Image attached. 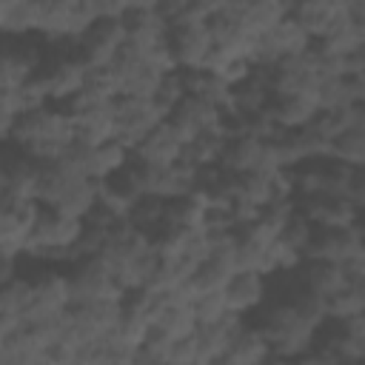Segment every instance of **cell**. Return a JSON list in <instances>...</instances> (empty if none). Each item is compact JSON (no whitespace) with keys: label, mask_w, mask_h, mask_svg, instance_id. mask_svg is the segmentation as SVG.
<instances>
[{"label":"cell","mask_w":365,"mask_h":365,"mask_svg":"<svg viewBox=\"0 0 365 365\" xmlns=\"http://www.w3.org/2000/svg\"><path fill=\"white\" fill-rule=\"evenodd\" d=\"M123 43H125V29L120 17H97L74 40V54L83 60L86 68H97V66H108Z\"/></svg>","instance_id":"obj_1"},{"label":"cell","mask_w":365,"mask_h":365,"mask_svg":"<svg viewBox=\"0 0 365 365\" xmlns=\"http://www.w3.org/2000/svg\"><path fill=\"white\" fill-rule=\"evenodd\" d=\"M86 74H88V68L83 66V60L74 51L57 54L48 63H40V68L34 71L48 103H63V100L80 94L86 86Z\"/></svg>","instance_id":"obj_2"},{"label":"cell","mask_w":365,"mask_h":365,"mask_svg":"<svg viewBox=\"0 0 365 365\" xmlns=\"http://www.w3.org/2000/svg\"><path fill=\"white\" fill-rule=\"evenodd\" d=\"M165 43L174 54L177 68H200L211 48V34L205 29V20H180L168 26Z\"/></svg>","instance_id":"obj_3"},{"label":"cell","mask_w":365,"mask_h":365,"mask_svg":"<svg viewBox=\"0 0 365 365\" xmlns=\"http://www.w3.org/2000/svg\"><path fill=\"white\" fill-rule=\"evenodd\" d=\"M222 299H225V308L234 311V314H248L254 308L262 305L265 299V274L259 271H248V268H240L228 277V282L222 285Z\"/></svg>","instance_id":"obj_4"},{"label":"cell","mask_w":365,"mask_h":365,"mask_svg":"<svg viewBox=\"0 0 365 365\" xmlns=\"http://www.w3.org/2000/svg\"><path fill=\"white\" fill-rule=\"evenodd\" d=\"M268 117L274 120V125L279 128H302L311 123V117L317 114V103L308 94L291 91V94H271L268 106H265Z\"/></svg>","instance_id":"obj_5"},{"label":"cell","mask_w":365,"mask_h":365,"mask_svg":"<svg viewBox=\"0 0 365 365\" xmlns=\"http://www.w3.org/2000/svg\"><path fill=\"white\" fill-rule=\"evenodd\" d=\"M182 151V143L174 137V131L165 125V123H157L134 148H131V157L143 160V163H151V165H171Z\"/></svg>","instance_id":"obj_6"},{"label":"cell","mask_w":365,"mask_h":365,"mask_svg":"<svg viewBox=\"0 0 365 365\" xmlns=\"http://www.w3.org/2000/svg\"><path fill=\"white\" fill-rule=\"evenodd\" d=\"M265 359H271L268 339L262 336L259 328H248L245 322L228 339V345L220 356V362H231V365H251V362H265Z\"/></svg>","instance_id":"obj_7"},{"label":"cell","mask_w":365,"mask_h":365,"mask_svg":"<svg viewBox=\"0 0 365 365\" xmlns=\"http://www.w3.org/2000/svg\"><path fill=\"white\" fill-rule=\"evenodd\" d=\"M297 268H299L302 288L311 291V294H317V297H328L331 291H336L345 282L339 262L325 259V257H302Z\"/></svg>","instance_id":"obj_8"},{"label":"cell","mask_w":365,"mask_h":365,"mask_svg":"<svg viewBox=\"0 0 365 365\" xmlns=\"http://www.w3.org/2000/svg\"><path fill=\"white\" fill-rule=\"evenodd\" d=\"M131 160V148L120 140V137H108L97 145H91V157H88V177L91 180H103L120 168H125V163Z\"/></svg>","instance_id":"obj_9"},{"label":"cell","mask_w":365,"mask_h":365,"mask_svg":"<svg viewBox=\"0 0 365 365\" xmlns=\"http://www.w3.org/2000/svg\"><path fill=\"white\" fill-rule=\"evenodd\" d=\"M325 157L339 160L345 165L365 163V125H348L325 140Z\"/></svg>","instance_id":"obj_10"},{"label":"cell","mask_w":365,"mask_h":365,"mask_svg":"<svg viewBox=\"0 0 365 365\" xmlns=\"http://www.w3.org/2000/svg\"><path fill=\"white\" fill-rule=\"evenodd\" d=\"M322 305H325V317L359 314V311H365V285L342 282L336 291H331L328 297H322Z\"/></svg>","instance_id":"obj_11"},{"label":"cell","mask_w":365,"mask_h":365,"mask_svg":"<svg viewBox=\"0 0 365 365\" xmlns=\"http://www.w3.org/2000/svg\"><path fill=\"white\" fill-rule=\"evenodd\" d=\"M37 23H40V14H37L34 0H20V3L9 6L0 31L3 34H11V37H26V34L37 31Z\"/></svg>","instance_id":"obj_12"},{"label":"cell","mask_w":365,"mask_h":365,"mask_svg":"<svg viewBox=\"0 0 365 365\" xmlns=\"http://www.w3.org/2000/svg\"><path fill=\"white\" fill-rule=\"evenodd\" d=\"M191 308H194L197 325L214 322V319H220V317L228 311V308H225V299H222V291H211V294H197V297H191Z\"/></svg>","instance_id":"obj_13"},{"label":"cell","mask_w":365,"mask_h":365,"mask_svg":"<svg viewBox=\"0 0 365 365\" xmlns=\"http://www.w3.org/2000/svg\"><path fill=\"white\" fill-rule=\"evenodd\" d=\"M200 362V348H197V336H177L171 339L168 351H165V365H197Z\"/></svg>","instance_id":"obj_14"},{"label":"cell","mask_w":365,"mask_h":365,"mask_svg":"<svg viewBox=\"0 0 365 365\" xmlns=\"http://www.w3.org/2000/svg\"><path fill=\"white\" fill-rule=\"evenodd\" d=\"M17 259H20V251L0 245V285L9 282L11 277H17Z\"/></svg>","instance_id":"obj_15"},{"label":"cell","mask_w":365,"mask_h":365,"mask_svg":"<svg viewBox=\"0 0 365 365\" xmlns=\"http://www.w3.org/2000/svg\"><path fill=\"white\" fill-rule=\"evenodd\" d=\"M125 3H128V9H154L157 0H125Z\"/></svg>","instance_id":"obj_16"}]
</instances>
